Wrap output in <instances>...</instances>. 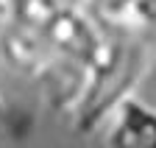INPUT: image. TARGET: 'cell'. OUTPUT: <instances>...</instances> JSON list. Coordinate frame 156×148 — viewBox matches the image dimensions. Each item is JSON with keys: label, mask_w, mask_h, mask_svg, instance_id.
<instances>
[{"label": "cell", "mask_w": 156, "mask_h": 148, "mask_svg": "<svg viewBox=\"0 0 156 148\" xmlns=\"http://www.w3.org/2000/svg\"><path fill=\"white\" fill-rule=\"evenodd\" d=\"M75 6L114 42H145L156 31V0H75Z\"/></svg>", "instance_id": "cell-1"}, {"label": "cell", "mask_w": 156, "mask_h": 148, "mask_svg": "<svg viewBox=\"0 0 156 148\" xmlns=\"http://www.w3.org/2000/svg\"><path fill=\"white\" fill-rule=\"evenodd\" d=\"M98 132L103 148H156V106L131 92L106 112Z\"/></svg>", "instance_id": "cell-2"}, {"label": "cell", "mask_w": 156, "mask_h": 148, "mask_svg": "<svg viewBox=\"0 0 156 148\" xmlns=\"http://www.w3.org/2000/svg\"><path fill=\"white\" fill-rule=\"evenodd\" d=\"M20 3H23V0H0V28L9 25V20L14 17V11H17Z\"/></svg>", "instance_id": "cell-3"}, {"label": "cell", "mask_w": 156, "mask_h": 148, "mask_svg": "<svg viewBox=\"0 0 156 148\" xmlns=\"http://www.w3.org/2000/svg\"><path fill=\"white\" fill-rule=\"evenodd\" d=\"M0 117H3V95H0Z\"/></svg>", "instance_id": "cell-4"}]
</instances>
